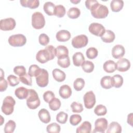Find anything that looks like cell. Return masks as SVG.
<instances>
[{
    "label": "cell",
    "mask_w": 133,
    "mask_h": 133,
    "mask_svg": "<svg viewBox=\"0 0 133 133\" xmlns=\"http://www.w3.org/2000/svg\"><path fill=\"white\" fill-rule=\"evenodd\" d=\"M125 53V48L122 45H116L112 49V55L115 59H120Z\"/></svg>",
    "instance_id": "obj_14"
},
{
    "label": "cell",
    "mask_w": 133,
    "mask_h": 133,
    "mask_svg": "<svg viewBox=\"0 0 133 133\" xmlns=\"http://www.w3.org/2000/svg\"><path fill=\"white\" fill-rule=\"evenodd\" d=\"M72 60L74 65L79 66L85 61V57L81 52H76L73 55Z\"/></svg>",
    "instance_id": "obj_25"
},
{
    "label": "cell",
    "mask_w": 133,
    "mask_h": 133,
    "mask_svg": "<svg viewBox=\"0 0 133 133\" xmlns=\"http://www.w3.org/2000/svg\"><path fill=\"white\" fill-rule=\"evenodd\" d=\"M84 105L86 108L90 109L92 108L96 102V96L92 91H87L83 97Z\"/></svg>",
    "instance_id": "obj_8"
},
{
    "label": "cell",
    "mask_w": 133,
    "mask_h": 133,
    "mask_svg": "<svg viewBox=\"0 0 133 133\" xmlns=\"http://www.w3.org/2000/svg\"><path fill=\"white\" fill-rule=\"evenodd\" d=\"M89 31L93 35L101 37L105 32V28L104 26L99 23L94 22L91 23L88 28Z\"/></svg>",
    "instance_id": "obj_9"
},
{
    "label": "cell",
    "mask_w": 133,
    "mask_h": 133,
    "mask_svg": "<svg viewBox=\"0 0 133 133\" xmlns=\"http://www.w3.org/2000/svg\"><path fill=\"white\" fill-rule=\"evenodd\" d=\"M88 43V38L85 34L76 36L72 39V45L75 48H81L86 46Z\"/></svg>",
    "instance_id": "obj_6"
},
{
    "label": "cell",
    "mask_w": 133,
    "mask_h": 133,
    "mask_svg": "<svg viewBox=\"0 0 133 133\" xmlns=\"http://www.w3.org/2000/svg\"><path fill=\"white\" fill-rule=\"evenodd\" d=\"M54 78L58 82L64 81L66 77L65 73L59 69H55L52 72Z\"/></svg>",
    "instance_id": "obj_19"
},
{
    "label": "cell",
    "mask_w": 133,
    "mask_h": 133,
    "mask_svg": "<svg viewBox=\"0 0 133 133\" xmlns=\"http://www.w3.org/2000/svg\"><path fill=\"white\" fill-rule=\"evenodd\" d=\"M15 94L19 99H26L29 95V89L23 86L19 87L16 89Z\"/></svg>",
    "instance_id": "obj_18"
},
{
    "label": "cell",
    "mask_w": 133,
    "mask_h": 133,
    "mask_svg": "<svg viewBox=\"0 0 133 133\" xmlns=\"http://www.w3.org/2000/svg\"><path fill=\"white\" fill-rule=\"evenodd\" d=\"M111 83L112 87L119 88L123 85V78L119 74H115L111 77Z\"/></svg>",
    "instance_id": "obj_28"
},
{
    "label": "cell",
    "mask_w": 133,
    "mask_h": 133,
    "mask_svg": "<svg viewBox=\"0 0 133 133\" xmlns=\"http://www.w3.org/2000/svg\"><path fill=\"white\" fill-rule=\"evenodd\" d=\"M107 133H120L122 132V127L116 122H111L107 129Z\"/></svg>",
    "instance_id": "obj_20"
},
{
    "label": "cell",
    "mask_w": 133,
    "mask_h": 133,
    "mask_svg": "<svg viewBox=\"0 0 133 133\" xmlns=\"http://www.w3.org/2000/svg\"><path fill=\"white\" fill-rule=\"evenodd\" d=\"M93 17L97 19H103L107 17L109 14L108 7L104 5L97 2L90 9Z\"/></svg>",
    "instance_id": "obj_1"
},
{
    "label": "cell",
    "mask_w": 133,
    "mask_h": 133,
    "mask_svg": "<svg viewBox=\"0 0 133 133\" xmlns=\"http://www.w3.org/2000/svg\"><path fill=\"white\" fill-rule=\"evenodd\" d=\"M14 73L19 76H22L25 75L26 73V69L23 65H18L14 68Z\"/></svg>",
    "instance_id": "obj_47"
},
{
    "label": "cell",
    "mask_w": 133,
    "mask_h": 133,
    "mask_svg": "<svg viewBox=\"0 0 133 133\" xmlns=\"http://www.w3.org/2000/svg\"><path fill=\"white\" fill-rule=\"evenodd\" d=\"M57 63H58V64L61 68H68L70 65V60L69 55L58 58Z\"/></svg>",
    "instance_id": "obj_30"
},
{
    "label": "cell",
    "mask_w": 133,
    "mask_h": 133,
    "mask_svg": "<svg viewBox=\"0 0 133 133\" xmlns=\"http://www.w3.org/2000/svg\"><path fill=\"white\" fill-rule=\"evenodd\" d=\"M38 116L41 122L47 124L50 121L51 117L49 112L45 109H41L38 113Z\"/></svg>",
    "instance_id": "obj_17"
},
{
    "label": "cell",
    "mask_w": 133,
    "mask_h": 133,
    "mask_svg": "<svg viewBox=\"0 0 133 133\" xmlns=\"http://www.w3.org/2000/svg\"><path fill=\"white\" fill-rule=\"evenodd\" d=\"M7 82L8 84L12 87L16 86L18 85L19 83V79L16 76L14 75H9L7 78Z\"/></svg>",
    "instance_id": "obj_43"
},
{
    "label": "cell",
    "mask_w": 133,
    "mask_h": 133,
    "mask_svg": "<svg viewBox=\"0 0 133 133\" xmlns=\"http://www.w3.org/2000/svg\"><path fill=\"white\" fill-rule=\"evenodd\" d=\"M91 125L89 122H84L79 127L76 129V132L77 133H89L91 132Z\"/></svg>",
    "instance_id": "obj_24"
},
{
    "label": "cell",
    "mask_w": 133,
    "mask_h": 133,
    "mask_svg": "<svg viewBox=\"0 0 133 133\" xmlns=\"http://www.w3.org/2000/svg\"><path fill=\"white\" fill-rule=\"evenodd\" d=\"M42 69L36 64H32L29 69L28 74L31 77L37 76L40 73Z\"/></svg>",
    "instance_id": "obj_36"
},
{
    "label": "cell",
    "mask_w": 133,
    "mask_h": 133,
    "mask_svg": "<svg viewBox=\"0 0 133 133\" xmlns=\"http://www.w3.org/2000/svg\"><path fill=\"white\" fill-rule=\"evenodd\" d=\"M8 43L14 47H21L24 45L26 42L25 36L21 34L12 35L8 38Z\"/></svg>",
    "instance_id": "obj_5"
},
{
    "label": "cell",
    "mask_w": 133,
    "mask_h": 133,
    "mask_svg": "<svg viewBox=\"0 0 133 133\" xmlns=\"http://www.w3.org/2000/svg\"><path fill=\"white\" fill-rule=\"evenodd\" d=\"M45 24V19L44 15L39 11L34 12L32 15V25L35 29H41Z\"/></svg>",
    "instance_id": "obj_4"
},
{
    "label": "cell",
    "mask_w": 133,
    "mask_h": 133,
    "mask_svg": "<svg viewBox=\"0 0 133 133\" xmlns=\"http://www.w3.org/2000/svg\"><path fill=\"white\" fill-rule=\"evenodd\" d=\"M97 2H98V1L96 0H86L85 1V6L88 9L90 10L92 6Z\"/></svg>",
    "instance_id": "obj_52"
},
{
    "label": "cell",
    "mask_w": 133,
    "mask_h": 133,
    "mask_svg": "<svg viewBox=\"0 0 133 133\" xmlns=\"http://www.w3.org/2000/svg\"><path fill=\"white\" fill-rule=\"evenodd\" d=\"M72 111L74 113H81L83 111V105L77 102L74 101L71 104Z\"/></svg>",
    "instance_id": "obj_44"
},
{
    "label": "cell",
    "mask_w": 133,
    "mask_h": 133,
    "mask_svg": "<svg viewBox=\"0 0 133 133\" xmlns=\"http://www.w3.org/2000/svg\"><path fill=\"white\" fill-rule=\"evenodd\" d=\"M35 77L36 84L39 87H45L47 86L49 82V74L46 70L42 69L40 73Z\"/></svg>",
    "instance_id": "obj_7"
},
{
    "label": "cell",
    "mask_w": 133,
    "mask_h": 133,
    "mask_svg": "<svg viewBox=\"0 0 133 133\" xmlns=\"http://www.w3.org/2000/svg\"><path fill=\"white\" fill-rule=\"evenodd\" d=\"M68 55L69 50L66 46L59 45L55 48V56L57 57V58Z\"/></svg>",
    "instance_id": "obj_27"
},
{
    "label": "cell",
    "mask_w": 133,
    "mask_h": 133,
    "mask_svg": "<svg viewBox=\"0 0 133 133\" xmlns=\"http://www.w3.org/2000/svg\"><path fill=\"white\" fill-rule=\"evenodd\" d=\"M98 54V50L95 47H89L86 51V55L88 58L90 59H94L96 58Z\"/></svg>",
    "instance_id": "obj_41"
},
{
    "label": "cell",
    "mask_w": 133,
    "mask_h": 133,
    "mask_svg": "<svg viewBox=\"0 0 133 133\" xmlns=\"http://www.w3.org/2000/svg\"><path fill=\"white\" fill-rule=\"evenodd\" d=\"M103 68L104 71L107 73H113L116 70V63L111 60H107L104 63Z\"/></svg>",
    "instance_id": "obj_23"
},
{
    "label": "cell",
    "mask_w": 133,
    "mask_h": 133,
    "mask_svg": "<svg viewBox=\"0 0 133 133\" xmlns=\"http://www.w3.org/2000/svg\"><path fill=\"white\" fill-rule=\"evenodd\" d=\"M108 126V121L106 118L102 117L97 119L95 122V129L93 132L104 133Z\"/></svg>",
    "instance_id": "obj_10"
},
{
    "label": "cell",
    "mask_w": 133,
    "mask_h": 133,
    "mask_svg": "<svg viewBox=\"0 0 133 133\" xmlns=\"http://www.w3.org/2000/svg\"><path fill=\"white\" fill-rule=\"evenodd\" d=\"M21 5L24 7H29L31 9H35L39 6L38 0H20Z\"/></svg>",
    "instance_id": "obj_22"
},
{
    "label": "cell",
    "mask_w": 133,
    "mask_h": 133,
    "mask_svg": "<svg viewBox=\"0 0 133 133\" xmlns=\"http://www.w3.org/2000/svg\"><path fill=\"white\" fill-rule=\"evenodd\" d=\"M115 35L114 33L110 30H105L103 35L101 37L102 41L107 43L113 42L115 39Z\"/></svg>",
    "instance_id": "obj_21"
},
{
    "label": "cell",
    "mask_w": 133,
    "mask_h": 133,
    "mask_svg": "<svg viewBox=\"0 0 133 133\" xmlns=\"http://www.w3.org/2000/svg\"><path fill=\"white\" fill-rule=\"evenodd\" d=\"M19 81L24 84H25L29 86H31L32 85V78L28 73H26L25 75L22 76H19Z\"/></svg>",
    "instance_id": "obj_45"
},
{
    "label": "cell",
    "mask_w": 133,
    "mask_h": 133,
    "mask_svg": "<svg viewBox=\"0 0 133 133\" xmlns=\"http://www.w3.org/2000/svg\"><path fill=\"white\" fill-rule=\"evenodd\" d=\"M71 35L70 32L65 30H61L59 31L56 35V39L60 42H64L69 41L71 38Z\"/></svg>",
    "instance_id": "obj_15"
},
{
    "label": "cell",
    "mask_w": 133,
    "mask_h": 133,
    "mask_svg": "<svg viewBox=\"0 0 133 133\" xmlns=\"http://www.w3.org/2000/svg\"><path fill=\"white\" fill-rule=\"evenodd\" d=\"M40 99L36 91L33 89H29V95L26 98V105L32 110L37 108L40 105Z\"/></svg>",
    "instance_id": "obj_2"
},
{
    "label": "cell",
    "mask_w": 133,
    "mask_h": 133,
    "mask_svg": "<svg viewBox=\"0 0 133 133\" xmlns=\"http://www.w3.org/2000/svg\"><path fill=\"white\" fill-rule=\"evenodd\" d=\"M16 25V21L12 18L2 19L0 21V29L2 31L12 30L15 28Z\"/></svg>",
    "instance_id": "obj_11"
},
{
    "label": "cell",
    "mask_w": 133,
    "mask_h": 133,
    "mask_svg": "<svg viewBox=\"0 0 133 133\" xmlns=\"http://www.w3.org/2000/svg\"><path fill=\"white\" fill-rule=\"evenodd\" d=\"M116 69L119 72L127 71L130 67V61L126 58H120L116 63Z\"/></svg>",
    "instance_id": "obj_13"
},
{
    "label": "cell",
    "mask_w": 133,
    "mask_h": 133,
    "mask_svg": "<svg viewBox=\"0 0 133 133\" xmlns=\"http://www.w3.org/2000/svg\"><path fill=\"white\" fill-rule=\"evenodd\" d=\"M67 15L70 18L76 19L80 16L81 11L77 7H71L68 11Z\"/></svg>",
    "instance_id": "obj_34"
},
{
    "label": "cell",
    "mask_w": 133,
    "mask_h": 133,
    "mask_svg": "<svg viewBox=\"0 0 133 133\" xmlns=\"http://www.w3.org/2000/svg\"><path fill=\"white\" fill-rule=\"evenodd\" d=\"M16 126V123L12 120H9L6 123L4 131L5 133H12L15 129Z\"/></svg>",
    "instance_id": "obj_35"
},
{
    "label": "cell",
    "mask_w": 133,
    "mask_h": 133,
    "mask_svg": "<svg viewBox=\"0 0 133 133\" xmlns=\"http://www.w3.org/2000/svg\"><path fill=\"white\" fill-rule=\"evenodd\" d=\"M55 94L52 91L47 90L44 93L43 99L46 102L49 103L54 98H55Z\"/></svg>",
    "instance_id": "obj_49"
},
{
    "label": "cell",
    "mask_w": 133,
    "mask_h": 133,
    "mask_svg": "<svg viewBox=\"0 0 133 133\" xmlns=\"http://www.w3.org/2000/svg\"><path fill=\"white\" fill-rule=\"evenodd\" d=\"M83 71L86 73H91L94 69V64L90 61H84L81 65Z\"/></svg>",
    "instance_id": "obj_33"
},
{
    "label": "cell",
    "mask_w": 133,
    "mask_h": 133,
    "mask_svg": "<svg viewBox=\"0 0 133 133\" xmlns=\"http://www.w3.org/2000/svg\"><path fill=\"white\" fill-rule=\"evenodd\" d=\"M8 86V82L4 77H0V91L1 92L6 90Z\"/></svg>",
    "instance_id": "obj_50"
},
{
    "label": "cell",
    "mask_w": 133,
    "mask_h": 133,
    "mask_svg": "<svg viewBox=\"0 0 133 133\" xmlns=\"http://www.w3.org/2000/svg\"><path fill=\"white\" fill-rule=\"evenodd\" d=\"M15 104L16 101L12 97L9 96L6 97L3 100L1 107L2 111L7 115L11 114L14 112Z\"/></svg>",
    "instance_id": "obj_3"
},
{
    "label": "cell",
    "mask_w": 133,
    "mask_h": 133,
    "mask_svg": "<svg viewBox=\"0 0 133 133\" xmlns=\"http://www.w3.org/2000/svg\"><path fill=\"white\" fill-rule=\"evenodd\" d=\"M127 123L132 126V113H130L127 116Z\"/></svg>",
    "instance_id": "obj_53"
},
{
    "label": "cell",
    "mask_w": 133,
    "mask_h": 133,
    "mask_svg": "<svg viewBox=\"0 0 133 133\" xmlns=\"http://www.w3.org/2000/svg\"><path fill=\"white\" fill-rule=\"evenodd\" d=\"M85 81L82 78H76L73 83L74 88L76 91L81 90L85 86Z\"/></svg>",
    "instance_id": "obj_40"
},
{
    "label": "cell",
    "mask_w": 133,
    "mask_h": 133,
    "mask_svg": "<svg viewBox=\"0 0 133 133\" xmlns=\"http://www.w3.org/2000/svg\"><path fill=\"white\" fill-rule=\"evenodd\" d=\"M94 113L98 116H103L107 113V108L102 104H98L95 108Z\"/></svg>",
    "instance_id": "obj_39"
},
{
    "label": "cell",
    "mask_w": 133,
    "mask_h": 133,
    "mask_svg": "<svg viewBox=\"0 0 133 133\" xmlns=\"http://www.w3.org/2000/svg\"><path fill=\"white\" fill-rule=\"evenodd\" d=\"M36 59L37 61L41 63H45L51 60L50 54L47 49H43L39 50L36 54Z\"/></svg>",
    "instance_id": "obj_12"
},
{
    "label": "cell",
    "mask_w": 133,
    "mask_h": 133,
    "mask_svg": "<svg viewBox=\"0 0 133 133\" xmlns=\"http://www.w3.org/2000/svg\"><path fill=\"white\" fill-rule=\"evenodd\" d=\"M81 121L82 116L79 114H73L70 118V123L73 126L77 125Z\"/></svg>",
    "instance_id": "obj_46"
},
{
    "label": "cell",
    "mask_w": 133,
    "mask_h": 133,
    "mask_svg": "<svg viewBox=\"0 0 133 133\" xmlns=\"http://www.w3.org/2000/svg\"><path fill=\"white\" fill-rule=\"evenodd\" d=\"M59 94L63 99H68L72 95V89L69 85H63L60 87Z\"/></svg>",
    "instance_id": "obj_16"
},
{
    "label": "cell",
    "mask_w": 133,
    "mask_h": 133,
    "mask_svg": "<svg viewBox=\"0 0 133 133\" xmlns=\"http://www.w3.org/2000/svg\"><path fill=\"white\" fill-rule=\"evenodd\" d=\"M45 48L47 49L49 52L51 60H52L53 59H54L55 57V48L52 45H48L46 46Z\"/></svg>",
    "instance_id": "obj_51"
},
{
    "label": "cell",
    "mask_w": 133,
    "mask_h": 133,
    "mask_svg": "<svg viewBox=\"0 0 133 133\" xmlns=\"http://www.w3.org/2000/svg\"><path fill=\"white\" fill-rule=\"evenodd\" d=\"M68 114L63 111H61L59 112L56 116L57 121L58 123L62 124H64L68 120Z\"/></svg>",
    "instance_id": "obj_42"
},
{
    "label": "cell",
    "mask_w": 133,
    "mask_h": 133,
    "mask_svg": "<svg viewBox=\"0 0 133 133\" xmlns=\"http://www.w3.org/2000/svg\"><path fill=\"white\" fill-rule=\"evenodd\" d=\"M71 2L74 3V4H77L78 3H79L81 2L80 0H76V1H74V0H71L70 1Z\"/></svg>",
    "instance_id": "obj_54"
},
{
    "label": "cell",
    "mask_w": 133,
    "mask_h": 133,
    "mask_svg": "<svg viewBox=\"0 0 133 133\" xmlns=\"http://www.w3.org/2000/svg\"><path fill=\"white\" fill-rule=\"evenodd\" d=\"M38 41L41 45L46 46L49 43V38L47 34L42 33L38 37Z\"/></svg>",
    "instance_id": "obj_48"
},
{
    "label": "cell",
    "mask_w": 133,
    "mask_h": 133,
    "mask_svg": "<svg viewBox=\"0 0 133 133\" xmlns=\"http://www.w3.org/2000/svg\"><path fill=\"white\" fill-rule=\"evenodd\" d=\"M60 130V126L56 123H51L46 127V131L48 133H59Z\"/></svg>",
    "instance_id": "obj_32"
},
{
    "label": "cell",
    "mask_w": 133,
    "mask_h": 133,
    "mask_svg": "<svg viewBox=\"0 0 133 133\" xmlns=\"http://www.w3.org/2000/svg\"><path fill=\"white\" fill-rule=\"evenodd\" d=\"M66 12L65 7L62 5H58L55 6V9L54 12V15L56 16L58 18L63 17Z\"/></svg>",
    "instance_id": "obj_38"
},
{
    "label": "cell",
    "mask_w": 133,
    "mask_h": 133,
    "mask_svg": "<svg viewBox=\"0 0 133 133\" xmlns=\"http://www.w3.org/2000/svg\"><path fill=\"white\" fill-rule=\"evenodd\" d=\"M55 5L51 2H47L44 3L43 9L44 11L49 16H52L54 15Z\"/></svg>",
    "instance_id": "obj_29"
},
{
    "label": "cell",
    "mask_w": 133,
    "mask_h": 133,
    "mask_svg": "<svg viewBox=\"0 0 133 133\" xmlns=\"http://www.w3.org/2000/svg\"><path fill=\"white\" fill-rule=\"evenodd\" d=\"M124 2L122 0H112L110 3L111 10L114 12H118L123 8Z\"/></svg>",
    "instance_id": "obj_26"
},
{
    "label": "cell",
    "mask_w": 133,
    "mask_h": 133,
    "mask_svg": "<svg viewBox=\"0 0 133 133\" xmlns=\"http://www.w3.org/2000/svg\"><path fill=\"white\" fill-rule=\"evenodd\" d=\"M49 107L52 111H57L61 107V101L57 98H54L49 103Z\"/></svg>",
    "instance_id": "obj_37"
},
{
    "label": "cell",
    "mask_w": 133,
    "mask_h": 133,
    "mask_svg": "<svg viewBox=\"0 0 133 133\" xmlns=\"http://www.w3.org/2000/svg\"><path fill=\"white\" fill-rule=\"evenodd\" d=\"M100 85L101 87L104 89H110L112 87L111 83V76H104L102 77L100 81Z\"/></svg>",
    "instance_id": "obj_31"
}]
</instances>
